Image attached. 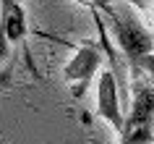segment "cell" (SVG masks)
I'll list each match as a JSON object with an SVG mask.
<instances>
[{
	"label": "cell",
	"mask_w": 154,
	"mask_h": 144,
	"mask_svg": "<svg viewBox=\"0 0 154 144\" xmlns=\"http://www.w3.org/2000/svg\"><path fill=\"white\" fill-rule=\"evenodd\" d=\"M84 3H89L91 11H97L105 26H110L115 34V40L120 45L123 55L131 60V66H136V60L146 53H152L154 50V37L146 32V26L138 21L128 8H118L112 3H107V0H84Z\"/></svg>",
	"instance_id": "6da1fadb"
},
{
	"label": "cell",
	"mask_w": 154,
	"mask_h": 144,
	"mask_svg": "<svg viewBox=\"0 0 154 144\" xmlns=\"http://www.w3.org/2000/svg\"><path fill=\"white\" fill-rule=\"evenodd\" d=\"M99 63H102V47L97 42H84V45H79L76 55L71 58V63L63 68V79L71 87V94H73L76 102L84 100V94H86V89H89Z\"/></svg>",
	"instance_id": "7a4b0ae2"
},
{
	"label": "cell",
	"mask_w": 154,
	"mask_h": 144,
	"mask_svg": "<svg viewBox=\"0 0 154 144\" xmlns=\"http://www.w3.org/2000/svg\"><path fill=\"white\" fill-rule=\"evenodd\" d=\"M97 107L99 115L110 123V126L120 134L123 131V107H120V94H118V79H115L112 68L99 71L97 81Z\"/></svg>",
	"instance_id": "3957f363"
},
{
	"label": "cell",
	"mask_w": 154,
	"mask_h": 144,
	"mask_svg": "<svg viewBox=\"0 0 154 144\" xmlns=\"http://www.w3.org/2000/svg\"><path fill=\"white\" fill-rule=\"evenodd\" d=\"M152 142V126H141V128H131L120 134V144H146Z\"/></svg>",
	"instance_id": "277c9868"
},
{
	"label": "cell",
	"mask_w": 154,
	"mask_h": 144,
	"mask_svg": "<svg viewBox=\"0 0 154 144\" xmlns=\"http://www.w3.org/2000/svg\"><path fill=\"white\" fill-rule=\"evenodd\" d=\"M131 68H141V71L149 76V79L154 81V53H146V55H141L136 60V66H131Z\"/></svg>",
	"instance_id": "5b68a950"
},
{
	"label": "cell",
	"mask_w": 154,
	"mask_h": 144,
	"mask_svg": "<svg viewBox=\"0 0 154 144\" xmlns=\"http://www.w3.org/2000/svg\"><path fill=\"white\" fill-rule=\"evenodd\" d=\"M13 84V60H8V66L0 71V87H11Z\"/></svg>",
	"instance_id": "8992f818"
},
{
	"label": "cell",
	"mask_w": 154,
	"mask_h": 144,
	"mask_svg": "<svg viewBox=\"0 0 154 144\" xmlns=\"http://www.w3.org/2000/svg\"><path fill=\"white\" fill-rule=\"evenodd\" d=\"M128 3L136 11H141V13H149V11H152V0H128Z\"/></svg>",
	"instance_id": "52a82bcc"
},
{
	"label": "cell",
	"mask_w": 154,
	"mask_h": 144,
	"mask_svg": "<svg viewBox=\"0 0 154 144\" xmlns=\"http://www.w3.org/2000/svg\"><path fill=\"white\" fill-rule=\"evenodd\" d=\"M16 3H24V0H0V11L11 8V5H16Z\"/></svg>",
	"instance_id": "ba28073f"
}]
</instances>
